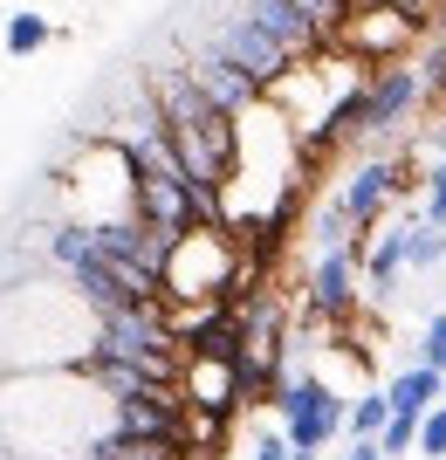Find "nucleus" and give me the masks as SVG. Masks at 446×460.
<instances>
[{
    "mask_svg": "<svg viewBox=\"0 0 446 460\" xmlns=\"http://www.w3.org/2000/svg\"><path fill=\"white\" fill-rule=\"evenodd\" d=\"M275 412H282V433H289L295 454H323L330 440L350 433V405L323 378H282L275 385Z\"/></svg>",
    "mask_w": 446,
    "mask_h": 460,
    "instance_id": "1",
    "label": "nucleus"
},
{
    "mask_svg": "<svg viewBox=\"0 0 446 460\" xmlns=\"http://www.w3.org/2000/svg\"><path fill=\"white\" fill-rule=\"evenodd\" d=\"M214 56H227L233 69H240V76H254L261 90H268V83H282V76H295V56H289V49H282V41H275L254 14H240V21H227V28H220V35H214Z\"/></svg>",
    "mask_w": 446,
    "mask_h": 460,
    "instance_id": "2",
    "label": "nucleus"
},
{
    "mask_svg": "<svg viewBox=\"0 0 446 460\" xmlns=\"http://www.w3.org/2000/svg\"><path fill=\"white\" fill-rule=\"evenodd\" d=\"M412 28H419V14H412L406 0H357V14L344 21V35L357 41V56H371V62L406 56Z\"/></svg>",
    "mask_w": 446,
    "mask_h": 460,
    "instance_id": "3",
    "label": "nucleus"
},
{
    "mask_svg": "<svg viewBox=\"0 0 446 460\" xmlns=\"http://www.w3.org/2000/svg\"><path fill=\"white\" fill-rule=\"evenodd\" d=\"M398 192H406V165H398V158H357V165H350V179H344V199H337V207H344L350 220H357V234H364L371 220H378V213L398 199Z\"/></svg>",
    "mask_w": 446,
    "mask_h": 460,
    "instance_id": "4",
    "label": "nucleus"
},
{
    "mask_svg": "<svg viewBox=\"0 0 446 460\" xmlns=\"http://www.w3.org/2000/svg\"><path fill=\"white\" fill-rule=\"evenodd\" d=\"M419 103H426V76H419V69H406V62L378 69V76H371V131H398Z\"/></svg>",
    "mask_w": 446,
    "mask_h": 460,
    "instance_id": "5",
    "label": "nucleus"
},
{
    "mask_svg": "<svg viewBox=\"0 0 446 460\" xmlns=\"http://www.w3.org/2000/svg\"><path fill=\"white\" fill-rule=\"evenodd\" d=\"M357 288H364V275H357V248H344V254H323V261L310 269L302 303H310L316 316H344V309L357 303Z\"/></svg>",
    "mask_w": 446,
    "mask_h": 460,
    "instance_id": "6",
    "label": "nucleus"
},
{
    "mask_svg": "<svg viewBox=\"0 0 446 460\" xmlns=\"http://www.w3.org/2000/svg\"><path fill=\"white\" fill-rule=\"evenodd\" d=\"M186 69H193V83H199L206 96H214V103H220L227 117H240V111H254V103H261V83H254V76H240V69H233L227 56H214V49H206V56H193Z\"/></svg>",
    "mask_w": 446,
    "mask_h": 460,
    "instance_id": "7",
    "label": "nucleus"
},
{
    "mask_svg": "<svg viewBox=\"0 0 446 460\" xmlns=\"http://www.w3.org/2000/svg\"><path fill=\"white\" fill-rule=\"evenodd\" d=\"M385 399H391V412L426 420L433 405H446V371H433V365H419V358H412L398 378H385Z\"/></svg>",
    "mask_w": 446,
    "mask_h": 460,
    "instance_id": "8",
    "label": "nucleus"
},
{
    "mask_svg": "<svg viewBox=\"0 0 446 460\" xmlns=\"http://www.w3.org/2000/svg\"><path fill=\"white\" fill-rule=\"evenodd\" d=\"M398 269H406V227L378 234L364 248V288L371 296H391V288H398Z\"/></svg>",
    "mask_w": 446,
    "mask_h": 460,
    "instance_id": "9",
    "label": "nucleus"
},
{
    "mask_svg": "<svg viewBox=\"0 0 446 460\" xmlns=\"http://www.w3.org/2000/svg\"><path fill=\"white\" fill-rule=\"evenodd\" d=\"M385 426H391V399H385V385L350 399V440H378Z\"/></svg>",
    "mask_w": 446,
    "mask_h": 460,
    "instance_id": "10",
    "label": "nucleus"
},
{
    "mask_svg": "<svg viewBox=\"0 0 446 460\" xmlns=\"http://www.w3.org/2000/svg\"><path fill=\"white\" fill-rule=\"evenodd\" d=\"M446 261V234L426 220H406V269H440Z\"/></svg>",
    "mask_w": 446,
    "mask_h": 460,
    "instance_id": "11",
    "label": "nucleus"
},
{
    "mask_svg": "<svg viewBox=\"0 0 446 460\" xmlns=\"http://www.w3.org/2000/svg\"><path fill=\"white\" fill-rule=\"evenodd\" d=\"M48 41V21L41 14H7V56H35Z\"/></svg>",
    "mask_w": 446,
    "mask_h": 460,
    "instance_id": "12",
    "label": "nucleus"
},
{
    "mask_svg": "<svg viewBox=\"0 0 446 460\" xmlns=\"http://www.w3.org/2000/svg\"><path fill=\"white\" fill-rule=\"evenodd\" d=\"M419 220L446 234V158H433V165H426V213H419Z\"/></svg>",
    "mask_w": 446,
    "mask_h": 460,
    "instance_id": "13",
    "label": "nucleus"
},
{
    "mask_svg": "<svg viewBox=\"0 0 446 460\" xmlns=\"http://www.w3.org/2000/svg\"><path fill=\"white\" fill-rule=\"evenodd\" d=\"M378 447H385V460H406L412 447H419V420H406V412H391V426L378 433Z\"/></svg>",
    "mask_w": 446,
    "mask_h": 460,
    "instance_id": "14",
    "label": "nucleus"
},
{
    "mask_svg": "<svg viewBox=\"0 0 446 460\" xmlns=\"http://www.w3.org/2000/svg\"><path fill=\"white\" fill-rule=\"evenodd\" d=\"M419 454H426V460H446V405H433L426 420H419Z\"/></svg>",
    "mask_w": 446,
    "mask_h": 460,
    "instance_id": "15",
    "label": "nucleus"
},
{
    "mask_svg": "<svg viewBox=\"0 0 446 460\" xmlns=\"http://www.w3.org/2000/svg\"><path fill=\"white\" fill-rule=\"evenodd\" d=\"M419 365H433V371H446V316H433L426 330H419Z\"/></svg>",
    "mask_w": 446,
    "mask_h": 460,
    "instance_id": "16",
    "label": "nucleus"
},
{
    "mask_svg": "<svg viewBox=\"0 0 446 460\" xmlns=\"http://www.w3.org/2000/svg\"><path fill=\"white\" fill-rule=\"evenodd\" d=\"M254 460H295L289 433H254Z\"/></svg>",
    "mask_w": 446,
    "mask_h": 460,
    "instance_id": "17",
    "label": "nucleus"
},
{
    "mask_svg": "<svg viewBox=\"0 0 446 460\" xmlns=\"http://www.w3.org/2000/svg\"><path fill=\"white\" fill-rule=\"evenodd\" d=\"M344 460H385V447L378 440H344Z\"/></svg>",
    "mask_w": 446,
    "mask_h": 460,
    "instance_id": "18",
    "label": "nucleus"
},
{
    "mask_svg": "<svg viewBox=\"0 0 446 460\" xmlns=\"http://www.w3.org/2000/svg\"><path fill=\"white\" fill-rule=\"evenodd\" d=\"M433 137H440V158H446V117H440V131H433Z\"/></svg>",
    "mask_w": 446,
    "mask_h": 460,
    "instance_id": "19",
    "label": "nucleus"
},
{
    "mask_svg": "<svg viewBox=\"0 0 446 460\" xmlns=\"http://www.w3.org/2000/svg\"><path fill=\"white\" fill-rule=\"evenodd\" d=\"M295 460H323V454H295Z\"/></svg>",
    "mask_w": 446,
    "mask_h": 460,
    "instance_id": "20",
    "label": "nucleus"
}]
</instances>
